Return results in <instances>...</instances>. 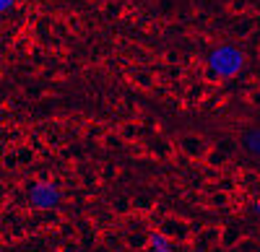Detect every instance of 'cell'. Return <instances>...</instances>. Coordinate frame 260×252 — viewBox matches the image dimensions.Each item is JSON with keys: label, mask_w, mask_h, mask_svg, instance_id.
I'll return each mask as SVG.
<instances>
[{"label": "cell", "mask_w": 260, "mask_h": 252, "mask_svg": "<svg viewBox=\"0 0 260 252\" xmlns=\"http://www.w3.org/2000/svg\"><path fill=\"white\" fill-rule=\"evenodd\" d=\"M29 200H31L37 208H55V205L60 203V193L55 190V185L37 182L31 190H29Z\"/></svg>", "instance_id": "7a4b0ae2"}, {"label": "cell", "mask_w": 260, "mask_h": 252, "mask_svg": "<svg viewBox=\"0 0 260 252\" xmlns=\"http://www.w3.org/2000/svg\"><path fill=\"white\" fill-rule=\"evenodd\" d=\"M208 65L216 76H234L242 68V55L232 47H219L208 57Z\"/></svg>", "instance_id": "6da1fadb"}, {"label": "cell", "mask_w": 260, "mask_h": 252, "mask_svg": "<svg viewBox=\"0 0 260 252\" xmlns=\"http://www.w3.org/2000/svg\"><path fill=\"white\" fill-rule=\"evenodd\" d=\"M240 146H242V151H245V154L260 159V128H250V130H245L242 138H240Z\"/></svg>", "instance_id": "3957f363"}, {"label": "cell", "mask_w": 260, "mask_h": 252, "mask_svg": "<svg viewBox=\"0 0 260 252\" xmlns=\"http://www.w3.org/2000/svg\"><path fill=\"white\" fill-rule=\"evenodd\" d=\"M151 242H154V252H172V247H169L167 239H161V237H154Z\"/></svg>", "instance_id": "277c9868"}, {"label": "cell", "mask_w": 260, "mask_h": 252, "mask_svg": "<svg viewBox=\"0 0 260 252\" xmlns=\"http://www.w3.org/2000/svg\"><path fill=\"white\" fill-rule=\"evenodd\" d=\"M11 3H13V0H0V11H6Z\"/></svg>", "instance_id": "5b68a950"}]
</instances>
